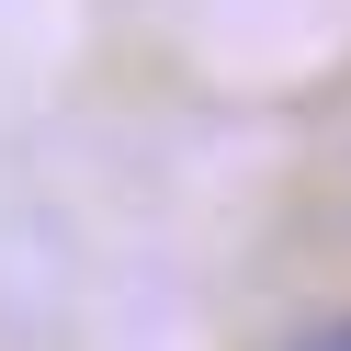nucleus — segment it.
Wrapping results in <instances>:
<instances>
[{"mask_svg": "<svg viewBox=\"0 0 351 351\" xmlns=\"http://www.w3.org/2000/svg\"><path fill=\"white\" fill-rule=\"evenodd\" d=\"M283 351H351V306H340V317H317V328H295Z\"/></svg>", "mask_w": 351, "mask_h": 351, "instance_id": "nucleus-1", "label": "nucleus"}]
</instances>
